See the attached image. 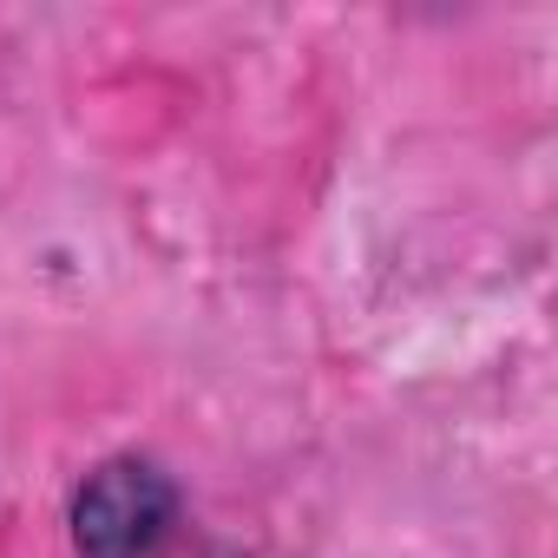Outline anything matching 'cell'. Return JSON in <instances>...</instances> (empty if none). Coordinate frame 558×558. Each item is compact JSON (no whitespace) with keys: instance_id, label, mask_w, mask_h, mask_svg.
<instances>
[{"instance_id":"obj_1","label":"cell","mask_w":558,"mask_h":558,"mask_svg":"<svg viewBox=\"0 0 558 558\" xmlns=\"http://www.w3.org/2000/svg\"><path fill=\"white\" fill-rule=\"evenodd\" d=\"M178 512L184 493L151 453H112L73 486L66 525L80 558H165L178 538Z\"/></svg>"}]
</instances>
